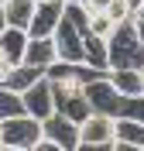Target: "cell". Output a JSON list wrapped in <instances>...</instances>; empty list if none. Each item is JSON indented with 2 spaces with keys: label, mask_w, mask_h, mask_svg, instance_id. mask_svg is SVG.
I'll return each instance as SVG.
<instances>
[{
  "label": "cell",
  "mask_w": 144,
  "mask_h": 151,
  "mask_svg": "<svg viewBox=\"0 0 144 151\" xmlns=\"http://www.w3.org/2000/svg\"><path fill=\"white\" fill-rule=\"evenodd\" d=\"M110 41V69H141L144 65V41L134 28V17L117 24Z\"/></svg>",
  "instance_id": "6da1fadb"
},
{
  "label": "cell",
  "mask_w": 144,
  "mask_h": 151,
  "mask_svg": "<svg viewBox=\"0 0 144 151\" xmlns=\"http://www.w3.org/2000/svg\"><path fill=\"white\" fill-rule=\"evenodd\" d=\"M0 131H4V151H34L38 141L45 137L41 120L31 113H17V117L0 120Z\"/></svg>",
  "instance_id": "7a4b0ae2"
},
{
  "label": "cell",
  "mask_w": 144,
  "mask_h": 151,
  "mask_svg": "<svg viewBox=\"0 0 144 151\" xmlns=\"http://www.w3.org/2000/svg\"><path fill=\"white\" fill-rule=\"evenodd\" d=\"M117 141V117L93 110L79 124V151H113Z\"/></svg>",
  "instance_id": "3957f363"
},
{
  "label": "cell",
  "mask_w": 144,
  "mask_h": 151,
  "mask_svg": "<svg viewBox=\"0 0 144 151\" xmlns=\"http://www.w3.org/2000/svg\"><path fill=\"white\" fill-rule=\"evenodd\" d=\"M52 38H55V52H58L62 62H86V31L79 28L69 14L58 21Z\"/></svg>",
  "instance_id": "277c9868"
},
{
  "label": "cell",
  "mask_w": 144,
  "mask_h": 151,
  "mask_svg": "<svg viewBox=\"0 0 144 151\" xmlns=\"http://www.w3.org/2000/svg\"><path fill=\"white\" fill-rule=\"evenodd\" d=\"M52 89H55V110L65 113V117H72V120H86L89 113H93V103H89L86 96V86H58L52 83Z\"/></svg>",
  "instance_id": "5b68a950"
},
{
  "label": "cell",
  "mask_w": 144,
  "mask_h": 151,
  "mask_svg": "<svg viewBox=\"0 0 144 151\" xmlns=\"http://www.w3.org/2000/svg\"><path fill=\"white\" fill-rule=\"evenodd\" d=\"M41 127H45V137L55 141L62 151H79V120H72V117L55 110L41 120Z\"/></svg>",
  "instance_id": "8992f818"
},
{
  "label": "cell",
  "mask_w": 144,
  "mask_h": 151,
  "mask_svg": "<svg viewBox=\"0 0 144 151\" xmlns=\"http://www.w3.org/2000/svg\"><path fill=\"white\" fill-rule=\"evenodd\" d=\"M65 7H69V0H41L34 7L31 24H28V35L31 38H52L55 28H58V21L65 17Z\"/></svg>",
  "instance_id": "52a82bcc"
},
{
  "label": "cell",
  "mask_w": 144,
  "mask_h": 151,
  "mask_svg": "<svg viewBox=\"0 0 144 151\" xmlns=\"http://www.w3.org/2000/svg\"><path fill=\"white\" fill-rule=\"evenodd\" d=\"M24 110L31 113V117H38V120H45L48 113H55V89H52V79L48 76H41L38 83L31 86V89H24Z\"/></svg>",
  "instance_id": "ba28073f"
},
{
  "label": "cell",
  "mask_w": 144,
  "mask_h": 151,
  "mask_svg": "<svg viewBox=\"0 0 144 151\" xmlns=\"http://www.w3.org/2000/svg\"><path fill=\"white\" fill-rule=\"evenodd\" d=\"M113 151H144V120H137V117H117Z\"/></svg>",
  "instance_id": "9c48e42d"
},
{
  "label": "cell",
  "mask_w": 144,
  "mask_h": 151,
  "mask_svg": "<svg viewBox=\"0 0 144 151\" xmlns=\"http://www.w3.org/2000/svg\"><path fill=\"white\" fill-rule=\"evenodd\" d=\"M28 41H31V35H28V28H4L0 31V52L7 55V62L10 65H21L24 62V55H28Z\"/></svg>",
  "instance_id": "30bf717a"
},
{
  "label": "cell",
  "mask_w": 144,
  "mask_h": 151,
  "mask_svg": "<svg viewBox=\"0 0 144 151\" xmlns=\"http://www.w3.org/2000/svg\"><path fill=\"white\" fill-rule=\"evenodd\" d=\"M41 76H45V69L21 62V65H10V72L4 76V86H7V89H14V93H24V89H31V86L38 83Z\"/></svg>",
  "instance_id": "8fae6325"
},
{
  "label": "cell",
  "mask_w": 144,
  "mask_h": 151,
  "mask_svg": "<svg viewBox=\"0 0 144 151\" xmlns=\"http://www.w3.org/2000/svg\"><path fill=\"white\" fill-rule=\"evenodd\" d=\"M28 65H38L48 69L52 62H58V52H55V38H31L28 41V55H24Z\"/></svg>",
  "instance_id": "7c38bea8"
},
{
  "label": "cell",
  "mask_w": 144,
  "mask_h": 151,
  "mask_svg": "<svg viewBox=\"0 0 144 151\" xmlns=\"http://www.w3.org/2000/svg\"><path fill=\"white\" fill-rule=\"evenodd\" d=\"M110 83L124 96H144V76L141 69H110Z\"/></svg>",
  "instance_id": "4fadbf2b"
},
{
  "label": "cell",
  "mask_w": 144,
  "mask_h": 151,
  "mask_svg": "<svg viewBox=\"0 0 144 151\" xmlns=\"http://www.w3.org/2000/svg\"><path fill=\"white\" fill-rule=\"evenodd\" d=\"M34 7H38V0H4V17L10 28H28L34 17Z\"/></svg>",
  "instance_id": "5bb4252c"
},
{
  "label": "cell",
  "mask_w": 144,
  "mask_h": 151,
  "mask_svg": "<svg viewBox=\"0 0 144 151\" xmlns=\"http://www.w3.org/2000/svg\"><path fill=\"white\" fill-rule=\"evenodd\" d=\"M86 62L96 65V69H103V72H110V41L103 35L86 31Z\"/></svg>",
  "instance_id": "9a60e30c"
},
{
  "label": "cell",
  "mask_w": 144,
  "mask_h": 151,
  "mask_svg": "<svg viewBox=\"0 0 144 151\" xmlns=\"http://www.w3.org/2000/svg\"><path fill=\"white\" fill-rule=\"evenodd\" d=\"M17 113H28L24 110V96L7 89V86L0 83V120H7V117H17Z\"/></svg>",
  "instance_id": "2e32d148"
},
{
  "label": "cell",
  "mask_w": 144,
  "mask_h": 151,
  "mask_svg": "<svg viewBox=\"0 0 144 151\" xmlns=\"http://www.w3.org/2000/svg\"><path fill=\"white\" fill-rule=\"evenodd\" d=\"M113 21H110V14H106V10H96V14H89V31H93V35H103V38H110L113 35Z\"/></svg>",
  "instance_id": "e0dca14e"
},
{
  "label": "cell",
  "mask_w": 144,
  "mask_h": 151,
  "mask_svg": "<svg viewBox=\"0 0 144 151\" xmlns=\"http://www.w3.org/2000/svg\"><path fill=\"white\" fill-rule=\"evenodd\" d=\"M106 14H110V21H113V24H124V21H130V17H134V10L127 7V0H110Z\"/></svg>",
  "instance_id": "ac0fdd59"
},
{
  "label": "cell",
  "mask_w": 144,
  "mask_h": 151,
  "mask_svg": "<svg viewBox=\"0 0 144 151\" xmlns=\"http://www.w3.org/2000/svg\"><path fill=\"white\" fill-rule=\"evenodd\" d=\"M79 4H82L89 14H96V10H106V7H110V0H79Z\"/></svg>",
  "instance_id": "d6986e66"
},
{
  "label": "cell",
  "mask_w": 144,
  "mask_h": 151,
  "mask_svg": "<svg viewBox=\"0 0 144 151\" xmlns=\"http://www.w3.org/2000/svg\"><path fill=\"white\" fill-rule=\"evenodd\" d=\"M134 28H137V35H141V41H144V10L134 14Z\"/></svg>",
  "instance_id": "ffe728a7"
},
{
  "label": "cell",
  "mask_w": 144,
  "mask_h": 151,
  "mask_svg": "<svg viewBox=\"0 0 144 151\" xmlns=\"http://www.w3.org/2000/svg\"><path fill=\"white\" fill-rule=\"evenodd\" d=\"M10 72V62H7V55H4V52H0V83H4V76Z\"/></svg>",
  "instance_id": "44dd1931"
},
{
  "label": "cell",
  "mask_w": 144,
  "mask_h": 151,
  "mask_svg": "<svg viewBox=\"0 0 144 151\" xmlns=\"http://www.w3.org/2000/svg\"><path fill=\"white\" fill-rule=\"evenodd\" d=\"M127 7H130V10L137 14V10H144V0H127Z\"/></svg>",
  "instance_id": "7402d4cb"
},
{
  "label": "cell",
  "mask_w": 144,
  "mask_h": 151,
  "mask_svg": "<svg viewBox=\"0 0 144 151\" xmlns=\"http://www.w3.org/2000/svg\"><path fill=\"white\" fill-rule=\"evenodd\" d=\"M7 28V17H4V4H0V31Z\"/></svg>",
  "instance_id": "603a6c76"
},
{
  "label": "cell",
  "mask_w": 144,
  "mask_h": 151,
  "mask_svg": "<svg viewBox=\"0 0 144 151\" xmlns=\"http://www.w3.org/2000/svg\"><path fill=\"white\" fill-rule=\"evenodd\" d=\"M0 151H4V131H0Z\"/></svg>",
  "instance_id": "cb8c5ba5"
},
{
  "label": "cell",
  "mask_w": 144,
  "mask_h": 151,
  "mask_svg": "<svg viewBox=\"0 0 144 151\" xmlns=\"http://www.w3.org/2000/svg\"><path fill=\"white\" fill-rule=\"evenodd\" d=\"M141 76H144V65H141Z\"/></svg>",
  "instance_id": "d4e9b609"
},
{
  "label": "cell",
  "mask_w": 144,
  "mask_h": 151,
  "mask_svg": "<svg viewBox=\"0 0 144 151\" xmlns=\"http://www.w3.org/2000/svg\"><path fill=\"white\" fill-rule=\"evenodd\" d=\"M69 4H72V0H69Z\"/></svg>",
  "instance_id": "484cf974"
},
{
  "label": "cell",
  "mask_w": 144,
  "mask_h": 151,
  "mask_svg": "<svg viewBox=\"0 0 144 151\" xmlns=\"http://www.w3.org/2000/svg\"><path fill=\"white\" fill-rule=\"evenodd\" d=\"M0 4H4V0H0Z\"/></svg>",
  "instance_id": "4316f807"
},
{
  "label": "cell",
  "mask_w": 144,
  "mask_h": 151,
  "mask_svg": "<svg viewBox=\"0 0 144 151\" xmlns=\"http://www.w3.org/2000/svg\"><path fill=\"white\" fill-rule=\"evenodd\" d=\"M38 4H41V0H38Z\"/></svg>",
  "instance_id": "83f0119b"
}]
</instances>
